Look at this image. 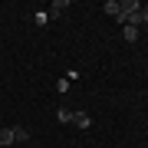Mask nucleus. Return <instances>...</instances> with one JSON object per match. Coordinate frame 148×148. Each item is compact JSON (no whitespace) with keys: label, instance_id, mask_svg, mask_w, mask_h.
Returning a JSON list of instances; mask_svg holds the SVG:
<instances>
[{"label":"nucleus","instance_id":"obj_1","mask_svg":"<svg viewBox=\"0 0 148 148\" xmlns=\"http://www.w3.org/2000/svg\"><path fill=\"white\" fill-rule=\"evenodd\" d=\"M73 125L86 132V128H92V115H89V112H73Z\"/></svg>","mask_w":148,"mask_h":148},{"label":"nucleus","instance_id":"obj_2","mask_svg":"<svg viewBox=\"0 0 148 148\" xmlns=\"http://www.w3.org/2000/svg\"><path fill=\"white\" fill-rule=\"evenodd\" d=\"M13 142H30V128L27 125H13Z\"/></svg>","mask_w":148,"mask_h":148},{"label":"nucleus","instance_id":"obj_3","mask_svg":"<svg viewBox=\"0 0 148 148\" xmlns=\"http://www.w3.org/2000/svg\"><path fill=\"white\" fill-rule=\"evenodd\" d=\"M66 7H69V0H56V3H53V7H49V10H46V13H49V16H53V20H56V16H59V13H63V10H66Z\"/></svg>","mask_w":148,"mask_h":148},{"label":"nucleus","instance_id":"obj_4","mask_svg":"<svg viewBox=\"0 0 148 148\" xmlns=\"http://www.w3.org/2000/svg\"><path fill=\"white\" fill-rule=\"evenodd\" d=\"M0 145H3V148L7 145H16L13 142V128H0Z\"/></svg>","mask_w":148,"mask_h":148},{"label":"nucleus","instance_id":"obj_5","mask_svg":"<svg viewBox=\"0 0 148 148\" xmlns=\"http://www.w3.org/2000/svg\"><path fill=\"white\" fill-rule=\"evenodd\" d=\"M119 10H122V0H106V13L109 16H119Z\"/></svg>","mask_w":148,"mask_h":148},{"label":"nucleus","instance_id":"obj_6","mask_svg":"<svg viewBox=\"0 0 148 148\" xmlns=\"http://www.w3.org/2000/svg\"><path fill=\"white\" fill-rule=\"evenodd\" d=\"M33 23H36V27H46V23H49V13L46 10H36V13H33Z\"/></svg>","mask_w":148,"mask_h":148},{"label":"nucleus","instance_id":"obj_7","mask_svg":"<svg viewBox=\"0 0 148 148\" xmlns=\"http://www.w3.org/2000/svg\"><path fill=\"white\" fill-rule=\"evenodd\" d=\"M56 119H59V122H73V112H69L66 106H59V109H56Z\"/></svg>","mask_w":148,"mask_h":148},{"label":"nucleus","instance_id":"obj_8","mask_svg":"<svg viewBox=\"0 0 148 148\" xmlns=\"http://www.w3.org/2000/svg\"><path fill=\"white\" fill-rule=\"evenodd\" d=\"M122 30H125V40H128V43L138 40V30H135V27H122Z\"/></svg>","mask_w":148,"mask_h":148},{"label":"nucleus","instance_id":"obj_9","mask_svg":"<svg viewBox=\"0 0 148 148\" xmlns=\"http://www.w3.org/2000/svg\"><path fill=\"white\" fill-rule=\"evenodd\" d=\"M56 92H69V79H59L56 82Z\"/></svg>","mask_w":148,"mask_h":148},{"label":"nucleus","instance_id":"obj_10","mask_svg":"<svg viewBox=\"0 0 148 148\" xmlns=\"http://www.w3.org/2000/svg\"><path fill=\"white\" fill-rule=\"evenodd\" d=\"M142 20H145V27H148V3H142Z\"/></svg>","mask_w":148,"mask_h":148}]
</instances>
